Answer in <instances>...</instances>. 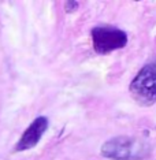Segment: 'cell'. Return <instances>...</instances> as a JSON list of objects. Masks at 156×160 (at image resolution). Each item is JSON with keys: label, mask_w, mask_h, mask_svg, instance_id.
Segmentation results:
<instances>
[{"label": "cell", "mask_w": 156, "mask_h": 160, "mask_svg": "<svg viewBox=\"0 0 156 160\" xmlns=\"http://www.w3.org/2000/svg\"><path fill=\"white\" fill-rule=\"evenodd\" d=\"M100 153L111 160H144L149 158L151 145L141 138L119 136L101 145Z\"/></svg>", "instance_id": "cell-1"}, {"label": "cell", "mask_w": 156, "mask_h": 160, "mask_svg": "<svg viewBox=\"0 0 156 160\" xmlns=\"http://www.w3.org/2000/svg\"><path fill=\"white\" fill-rule=\"evenodd\" d=\"M130 94L143 107H149L156 103V60L138 71L129 86Z\"/></svg>", "instance_id": "cell-2"}, {"label": "cell", "mask_w": 156, "mask_h": 160, "mask_svg": "<svg viewBox=\"0 0 156 160\" xmlns=\"http://www.w3.org/2000/svg\"><path fill=\"white\" fill-rule=\"evenodd\" d=\"M93 49L99 55H107L112 51L122 49L128 44V34L122 29L111 25H99L90 30Z\"/></svg>", "instance_id": "cell-3"}, {"label": "cell", "mask_w": 156, "mask_h": 160, "mask_svg": "<svg viewBox=\"0 0 156 160\" xmlns=\"http://www.w3.org/2000/svg\"><path fill=\"white\" fill-rule=\"evenodd\" d=\"M48 126H49V121L47 116H37L22 133V136L18 140L15 147H14V152H23L34 148L43 138Z\"/></svg>", "instance_id": "cell-4"}, {"label": "cell", "mask_w": 156, "mask_h": 160, "mask_svg": "<svg viewBox=\"0 0 156 160\" xmlns=\"http://www.w3.org/2000/svg\"><path fill=\"white\" fill-rule=\"evenodd\" d=\"M77 8H78V2H75V0H68V2L64 3V11L68 14L77 11Z\"/></svg>", "instance_id": "cell-5"}]
</instances>
